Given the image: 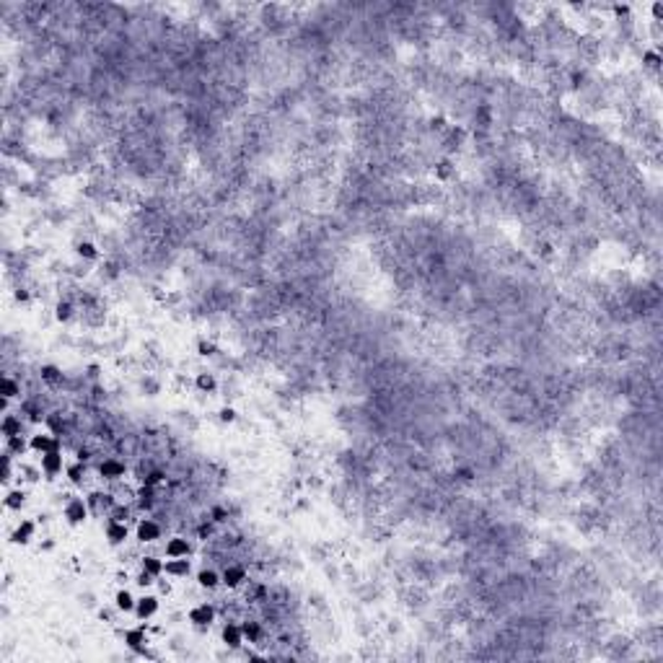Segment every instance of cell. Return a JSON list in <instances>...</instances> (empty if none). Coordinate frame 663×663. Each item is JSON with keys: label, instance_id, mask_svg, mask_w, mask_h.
Segmentation results:
<instances>
[{"label": "cell", "instance_id": "6da1fadb", "mask_svg": "<svg viewBox=\"0 0 663 663\" xmlns=\"http://www.w3.org/2000/svg\"><path fill=\"white\" fill-rule=\"evenodd\" d=\"M189 622L194 627H210L215 622V609L210 604H197L189 609Z\"/></svg>", "mask_w": 663, "mask_h": 663}, {"label": "cell", "instance_id": "7a4b0ae2", "mask_svg": "<svg viewBox=\"0 0 663 663\" xmlns=\"http://www.w3.org/2000/svg\"><path fill=\"white\" fill-rule=\"evenodd\" d=\"M99 474H101V480L117 482V480H122V477L127 474V467H124L122 461H117V458H104V461L99 464Z\"/></svg>", "mask_w": 663, "mask_h": 663}, {"label": "cell", "instance_id": "3957f363", "mask_svg": "<svg viewBox=\"0 0 663 663\" xmlns=\"http://www.w3.org/2000/svg\"><path fill=\"white\" fill-rule=\"evenodd\" d=\"M65 518H68V523H73V526L83 523L88 518V503L81 500V498H73L68 505H65Z\"/></svg>", "mask_w": 663, "mask_h": 663}, {"label": "cell", "instance_id": "277c9868", "mask_svg": "<svg viewBox=\"0 0 663 663\" xmlns=\"http://www.w3.org/2000/svg\"><path fill=\"white\" fill-rule=\"evenodd\" d=\"M135 534H138V539H140L143 544H151V542L161 539V526H158L156 521H151V518H143V521L138 523V528H135Z\"/></svg>", "mask_w": 663, "mask_h": 663}, {"label": "cell", "instance_id": "5b68a950", "mask_svg": "<svg viewBox=\"0 0 663 663\" xmlns=\"http://www.w3.org/2000/svg\"><path fill=\"white\" fill-rule=\"evenodd\" d=\"M29 446H31V451H36V453L60 451V440H57V435H49V433H39V435H34Z\"/></svg>", "mask_w": 663, "mask_h": 663}, {"label": "cell", "instance_id": "8992f818", "mask_svg": "<svg viewBox=\"0 0 663 663\" xmlns=\"http://www.w3.org/2000/svg\"><path fill=\"white\" fill-rule=\"evenodd\" d=\"M127 526L122 523V521H109L106 523V539H109V544H124L127 542Z\"/></svg>", "mask_w": 663, "mask_h": 663}, {"label": "cell", "instance_id": "52a82bcc", "mask_svg": "<svg viewBox=\"0 0 663 663\" xmlns=\"http://www.w3.org/2000/svg\"><path fill=\"white\" fill-rule=\"evenodd\" d=\"M156 612H158V599H156V596H143V599H138L135 614H138L140 619H151Z\"/></svg>", "mask_w": 663, "mask_h": 663}, {"label": "cell", "instance_id": "ba28073f", "mask_svg": "<svg viewBox=\"0 0 663 663\" xmlns=\"http://www.w3.org/2000/svg\"><path fill=\"white\" fill-rule=\"evenodd\" d=\"M163 570H166L169 575H174V578H187L189 570H192V565H189L187 557H171V560L163 565Z\"/></svg>", "mask_w": 663, "mask_h": 663}, {"label": "cell", "instance_id": "9c48e42d", "mask_svg": "<svg viewBox=\"0 0 663 663\" xmlns=\"http://www.w3.org/2000/svg\"><path fill=\"white\" fill-rule=\"evenodd\" d=\"M124 642H127V648L130 650H145V642H148V637H145V630L143 627H135V630H127L124 632Z\"/></svg>", "mask_w": 663, "mask_h": 663}, {"label": "cell", "instance_id": "30bf717a", "mask_svg": "<svg viewBox=\"0 0 663 663\" xmlns=\"http://www.w3.org/2000/svg\"><path fill=\"white\" fill-rule=\"evenodd\" d=\"M220 580H223L228 588H238V585L246 580V570H244V567H238V565H231V567H226V570H223Z\"/></svg>", "mask_w": 663, "mask_h": 663}, {"label": "cell", "instance_id": "8fae6325", "mask_svg": "<svg viewBox=\"0 0 663 663\" xmlns=\"http://www.w3.org/2000/svg\"><path fill=\"white\" fill-rule=\"evenodd\" d=\"M223 642H226L228 648H241V645H244V632H241V624H233V622H228V624L223 627Z\"/></svg>", "mask_w": 663, "mask_h": 663}, {"label": "cell", "instance_id": "7c38bea8", "mask_svg": "<svg viewBox=\"0 0 663 663\" xmlns=\"http://www.w3.org/2000/svg\"><path fill=\"white\" fill-rule=\"evenodd\" d=\"M42 469H44L47 474H57V472H62V453H60V451L42 453Z\"/></svg>", "mask_w": 663, "mask_h": 663}, {"label": "cell", "instance_id": "4fadbf2b", "mask_svg": "<svg viewBox=\"0 0 663 663\" xmlns=\"http://www.w3.org/2000/svg\"><path fill=\"white\" fill-rule=\"evenodd\" d=\"M189 552H192V547H189V542L181 539V537H174V539H169V544H166V555H169V557H187Z\"/></svg>", "mask_w": 663, "mask_h": 663}, {"label": "cell", "instance_id": "5bb4252c", "mask_svg": "<svg viewBox=\"0 0 663 663\" xmlns=\"http://www.w3.org/2000/svg\"><path fill=\"white\" fill-rule=\"evenodd\" d=\"M34 537V523L31 521H21V526L13 531V542L16 544H29Z\"/></svg>", "mask_w": 663, "mask_h": 663}, {"label": "cell", "instance_id": "9a60e30c", "mask_svg": "<svg viewBox=\"0 0 663 663\" xmlns=\"http://www.w3.org/2000/svg\"><path fill=\"white\" fill-rule=\"evenodd\" d=\"M0 430H3V435H6V438L21 435V420H19L16 415H6V417H3V425H0Z\"/></svg>", "mask_w": 663, "mask_h": 663}, {"label": "cell", "instance_id": "2e32d148", "mask_svg": "<svg viewBox=\"0 0 663 663\" xmlns=\"http://www.w3.org/2000/svg\"><path fill=\"white\" fill-rule=\"evenodd\" d=\"M153 498H156V495H153V487L143 485V487L138 490V508H140V510H151L153 503H156Z\"/></svg>", "mask_w": 663, "mask_h": 663}, {"label": "cell", "instance_id": "e0dca14e", "mask_svg": "<svg viewBox=\"0 0 663 663\" xmlns=\"http://www.w3.org/2000/svg\"><path fill=\"white\" fill-rule=\"evenodd\" d=\"M241 632H244V640H249V642H259V637H262L259 622H251V619H246V622L241 624Z\"/></svg>", "mask_w": 663, "mask_h": 663}, {"label": "cell", "instance_id": "ac0fdd59", "mask_svg": "<svg viewBox=\"0 0 663 663\" xmlns=\"http://www.w3.org/2000/svg\"><path fill=\"white\" fill-rule=\"evenodd\" d=\"M114 601H117V609H119V612H132V609H135V604H138L135 599H132L130 591H119Z\"/></svg>", "mask_w": 663, "mask_h": 663}, {"label": "cell", "instance_id": "d6986e66", "mask_svg": "<svg viewBox=\"0 0 663 663\" xmlns=\"http://www.w3.org/2000/svg\"><path fill=\"white\" fill-rule=\"evenodd\" d=\"M197 583H200L202 588H215V585L223 583V580H220V575H218L215 570H202L200 575H197Z\"/></svg>", "mask_w": 663, "mask_h": 663}, {"label": "cell", "instance_id": "ffe728a7", "mask_svg": "<svg viewBox=\"0 0 663 663\" xmlns=\"http://www.w3.org/2000/svg\"><path fill=\"white\" fill-rule=\"evenodd\" d=\"M197 389H200V391H215L218 389L215 376L213 373H200V376H197Z\"/></svg>", "mask_w": 663, "mask_h": 663}, {"label": "cell", "instance_id": "44dd1931", "mask_svg": "<svg viewBox=\"0 0 663 663\" xmlns=\"http://www.w3.org/2000/svg\"><path fill=\"white\" fill-rule=\"evenodd\" d=\"M143 570L148 573V575H161L163 573V562L158 560V557H143Z\"/></svg>", "mask_w": 663, "mask_h": 663}, {"label": "cell", "instance_id": "7402d4cb", "mask_svg": "<svg viewBox=\"0 0 663 663\" xmlns=\"http://www.w3.org/2000/svg\"><path fill=\"white\" fill-rule=\"evenodd\" d=\"M0 391H3V396L6 399H13V396H19L21 394V389H19V383L13 381V378H3V383H0Z\"/></svg>", "mask_w": 663, "mask_h": 663}, {"label": "cell", "instance_id": "603a6c76", "mask_svg": "<svg viewBox=\"0 0 663 663\" xmlns=\"http://www.w3.org/2000/svg\"><path fill=\"white\" fill-rule=\"evenodd\" d=\"M24 503H26V492H21V490H13L6 498V508H11V510H19Z\"/></svg>", "mask_w": 663, "mask_h": 663}, {"label": "cell", "instance_id": "cb8c5ba5", "mask_svg": "<svg viewBox=\"0 0 663 663\" xmlns=\"http://www.w3.org/2000/svg\"><path fill=\"white\" fill-rule=\"evenodd\" d=\"M42 378H44L47 383H60V381H62V373H60L54 365H44V368H42Z\"/></svg>", "mask_w": 663, "mask_h": 663}, {"label": "cell", "instance_id": "d4e9b609", "mask_svg": "<svg viewBox=\"0 0 663 663\" xmlns=\"http://www.w3.org/2000/svg\"><path fill=\"white\" fill-rule=\"evenodd\" d=\"M8 440V453H24L26 451V440L21 438V435H13V438H6Z\"/></svg>", "mask_w": 663, "mask_h": 663}, {"label": "cell", "instance_id": "484cf974", "mask_svg": "<svg viewBox=\"0 0 663 663\" xmlns=\"http://www.w3.org/2000/svg\"><path fill=\"white\" fill-rule=\"evenodd\" d=\"M161 482H166V474H163L161 469H153V472H148V474L143 477V485H148V487H156V485H161Z\"/></svg>", "mask_w": 663, "mask_h": 663}, {"label": "cell", "instance_id": "4316f807", "mask_svg": "<svg viewBox=\"0 0 663 663\" xmlns=\"http://www.w3.org/2000/svg\"><path fill=\"white\" fill-rule=\"evenodd\" d=\"M78 254H81L83 259H96V256H99V249H96L91 241H83V244H78Z\"/></svg>", "mask_w": 663, "mask_h": 663}, {"label": "cell", "instance_id": "83f0119b", "mask_svg": "<svg viewBox=\"0 0 663 663\" xmlns=\"http://www.w3.org/2000/svg\"><path fill=\"white\" fill-rule=\"evenodd\" d=\"M83 474H86V467H83V461L73 464V467L68 469V477H70V482H81V480H83Z\"/></svg>", "mask_w": 663, "mask_h": 663}, {"label": "cell", "instance_id": "f1b7e54d", "mask_svg": "<svg viewBox=\"0 0 663 663\" xmlns=\"http://www.w3.org/2000/svg\"><path fill=\"white\" fill-rule=\"evenodd\" d=\"M127 518H130V508L127 505H114L112 508V521H122L124 523Z\"/></svg>", "mask_w": 663, "mask_h": 663}, {"label": "cell", "instance_id": "f546056e", "mask_svg": "<svg viewBox=\"0 0 663 663\" xmlns=\"http://www.w3.org/2000/svg\"><path fill=\"white\" fill-rule=\"evenodd\" d=\"M60 321H68L73 316V306L70 303H57V314H54Z\"/></svg>", "mask_w": 663, "mask_h": 663}, {"label": "cell", "instance_id": "4dcf8cb0", "mask_svg": "<svg viewBox=\"0 0 663 663\" xmlns=\"http://www.w3.org/2000/svg\"><path fill=\"white\" fill-rule=\"evenodd\" d=\"M47 422H49V428H52V433H54V435L62 430V417H60V412H52V415L47 417Z\"/></svg>", "mask_w": 663, "mask_h": 663}, {"label": "cell", "instance_id": "1f68e13d", "mask_svg": "<svg viewBox=\"0 0 663 663\" xmlns=\"http://www.w3.org/2000/svg\"><path fill=\"white\" fill-rule=\"evenodd\" d=\"M642 60H645L648 68L658 70V65H660V54H658V52H645V57H642Z\"/></svg>", "mask_w": 663, "mask_h": 663}, {"label": "cell", "instance_id": "d6a6232c", "mask_svg": "<svg viewBox=\"0 0 663 663\" xmlns=\"http://www.w3.org/2000/svg\"><path fill=\"white\" fill-rule=\"evenodd\" d=\"M8 480H11V453L3 456V482H8Z\"/></svg>", "mask_w": 663, "mask_h": 663}, {"label": "cell", "instance_id": "836d02e7", "mask_svg": "<svg viewBox=\"0 0 663 663\" xmlns=\"http://www.w3.org/2000/svg\"><path fill=\"white\" fill-rule=\"evenodd\" d=\"M220 420H223V422H233V420H236V412H233L231 407H226V410L220 412Z\"/></svg>", "mask_w": 663, "mask_h": 663}, {"label": "cell", "instance_id": "e575fe53", "mask_svg": "<svg viewBox=\"0 0 663 663\" xmlns=\"http://www.w3.org/2000/svg\"><path fill=\"white\" fill-rule=\"evenodd\" d=\"M197 534H200V539H208V537L213 534V526H210V523H202V526H200V531H197Z\"/></svg>", "mask_w": 663, "mask_h": 663}, {"label": "cell", "instance_id": "d590c367", "mask_svg": "<svg viewBox=\"0 0 663 663\" xmlns=\"http://www.w3.org/2000/svg\"><path fill=\"white\" fill-rule=\"evenodd\" d=\"M138 583H140V585H143V588H145V585H151V583H153V575H148V573H145V570H143V573H140V575H138Z\"/></svg>", "mask_w": 663, "mask_h": 663}, {"label": "cell", "instance_id": "8d00e7d4", "mask_svg": "<svg viewBox=\"0 0 663 663\" xmlns=\"http://www.w3.org/2000/svg\"><path fill=\"white\" fill-rule=\"evenodd\" d=\"M213 353H215V347H213L210 342H202V345H200V355H213Z\"/></svg>", "mask_w": 663, "mask_h": 663}, {"label": "cell", "instance_id": "74e56055", "mask_svg": "<svg viewBox=\"0 0 663 663\" xmlns=\"http://www.w3.org/2000/svg\"><path fill=\"white\" fill-rule=\"evenodd\" d=\"M88 458H91V451H88V448H81V451H78V461H88Z\"/></svg>", "mask_w": 663, "mask_h": 663}, {"label": "cell", "instance_id": "f35d334b", "mask_svg": "<svg viewBox=\"0 0 663 663\" xmlns=\"http://www.w3.org/2000/svg\"><path fill=\"white\" fill-rule=\"evenodd\" d=\"M653 16H655V19L663 16V3H655V6H653Z\"/></svg>", "mask_w": 663, "mask_h": 663}, {"label": "cell", "instance_id": "ab89813d", "mask_svg": "<svg viewBox=\"0 0 663 663\" xmlns=\"http://www.w3.org/2000/svg\"><path fill=\"white\" fill-rule=\"evenodd\" d=\"M461 474V480H472V472L469 469H464V472H458Z\"/></svg>", "mask_w": 663, "mask_h": 663}]
</instances>
